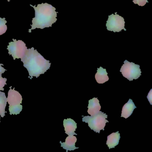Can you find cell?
<instances>
[{
    "mask_svg": "<svg viewBox=\"0 0 152 152\" xmlns=\"http://www.w3.org/2000/svg\"><path fill=\"white\" fill-rule=\"evenodd\" d=\"M21 61L29 72L30 79L33 77L38 78L44 74L50 68L51 63L45 59L34 48L27 49Z\"/></svg>",
    "mask_w": 152,
    "mask_h": 152,
    "instance_id": "cell-1",
    "label": "cell"
},
{
    "mask_svg": "<svg viewBox=\"0 0 152 152\" xmlns=\"http://www.w3.org/2000/svg\"><path fill=\"white\" fill-rule=\"evenodd\" d=\"M32 7L35 10V17L33 18L31 28L28 31L31 32V30L36 28L43 29L46 27H51L52 24L57 21V12H56V8L52 5L47 3L38 4Z\"/></svg>",
    "mask_w": 152,
    "mask_h": 152,
    "instance_id": "cell-2",
    "label": "cell"
},
{
    "mask_svg": "<svg viewBox=\"0 0 152 152\" xmlns=\"http://www.w3.org/2000/svg\"><path fill=\"white\" fill-rule=\"evenodd\" d=\"M107 118V115L100 111L93 116H84L82 121L88 123L91 130L99 133L101 130H104L106 124L109 122L106 120Z\"/></svg>",
    "mask_w": 152,
    "mask_h": 152,
    "instance_id": "cell-3",
    "label": "cell"
},
{
    "mask_svg": "<svg viewBox=\"0 0 152 152\" xmlns=\"http://www.w3.org/2000/svg\"><path fill=\"white\" fill-rule=\"evenodd\" d=\"M23 98L21 94L15 88L10 89L7 101L9 104V111L10 115H18L20 114L23 110V106L21 105Z\"/></svg>",
    "mask_w": 152,
    "mask_h": 152,
    "instance_id": "cell-4",
    "label": "cell"
},
{
    "mask_svg": "<svg viewBox=\"0 0 152 152\" xmlns=\"http://www.w3.org/2000/svg\"><path fill=\"white\" fill-rule=\"evenodd\" d=\"M123 76L127 78L129 81L137 80L141 75V70L140 65L136 64L132 62H129L127 60L124 61L120 70Z\"/></svg>",
    "mask_w": 152,
    "mask_h": 152,
    "instance_id": "cell-5",
    "label": "cell"
},
{
    "mask_svg": "<svg viewBox=\"0 0 152 152\" xmlns=\"http://www.w3.org/2000/svg\"><path fill=\"white\" fill-rule=\"evenodd\" d=\"M13 42H9L7 49L8 50L9 54L11 55L14 60L16 58H22L25 55L28 49L26 44L22 40H17L13 39Z\"/></svg>",
    "mask_w": 152,
    "mask_h": 152,
    "instance_id": "cell-6",
    "label": "cell"
},
{
    "mask_svg": "<svg viewBox=\"0 0 152 152\" xmlns=\"http://www.w3.org/2000/svg\"><path fill=\"white\" fill-rule=\"evenodd\" d=\"M110 15L108 16V20L107 21L106 26L108 31H113L114 32H120L122 30L126 31L124 28V18L121 16L117 15Z\"/></svg>",
    "mask_w": 152,
    "mask_h": 152,
    "instance_id": "cell-7",
    "label": "cell"
},
{
    "mask_svg": "<svg viewBox=\"0 0 152 152\" xmlns=\"http://www.w3.org/2000/svg\"><path fill=\"white\" fill-rule=\"evenodd\" d=\"M64 127L65 133L68 136L77 135L75 132L77 129V123L71 118L64 119Z\"/></svg>",
    "mask_w": 152,
    "mask_h": 152,
    "instance_id": "cell-8",
    "label": "cell"
},
{
    "mask_svg": "<svg viewBox=\"0 0 152 152\" xmlns=\"http://www.w3.org/2000/svg\"><path fill=\"white\" fill-rule=\"evenodd\" d=\"M88 113L91 116L96 114L100 111L101 106L99 104V101L97 98H93L89 100L88 105Z\"/></svg>",
    "mask_w": 152,
    "mask_h": 152,
    "instance_id": "cell-9",
    "label": "cell"
},
{
    "mask_svg": "<svg viewBox=\"0 0 152 152\" xmlns=\"http://www.w3.org/2000/svg\"><path fill=\"white\" fill-rule=\"evenodd\" d=\"M77 141V138L75 136H68L66 139L65 142H62L60 141L61 144V147L63 148L64 149L66 150V152L70 150H74L75 149H78L79 147H76L75 146V144Z\"/></svg>",
    "mask_w": 152,
    "mask_h": 152,
    "instance_id": "cell-10",
    "label": "cell"
},
{
    "mask_svg": "<svg viewBox=\"0 0 152 152\" xmlns=\"http://www.w3.org/2000/svg\"><path fill=\"white\" fill-rule=\"evenodd\" d=\"M136 108L137 107L132 99H130L128 102L123 107L121 117H124L125 119L128 118L132 114L134 109Z\"/></svg>",
    "mask_w": 152,
    "mask_h": 152,
    "instance_id": "cell-11",
    "label": "cell"
},
{
    "mask_svg": "<svg viewBox=\"0 0 152 152\" xmlns=\"http://www.w3.org/2000/svg\"><path fill=\"white\" fill-rule=\"evenodd\" d=\"M120 138L121 136L119 131L113 132L107 136L106 144L109 149L114 148L115 146L119 144Z\"/></svg>",
    "mask_w": 152,
    "mask_h": 152,
    "instance_id": "cell-12",
    "label": "cell"
},
{
    "mask_svg": "<svg viewBox=\"0 0 152 152\" xmlns=\"http://www.w3.org/2000/svg\"><path fill=\"white\" fill-rule=\"evenodd\" d=\"M95 79L97 82L99 84H103L109 80V77L107 76V73L106 69H104L100 66L97 68V72L95 75Z\"/></svg>",
    "mask_w": 152,
    "mask_h": 152,
    "instance_id": "cell-13",
    "label": "cell"
},
{
    "mask_svg": "<svg viewBox=\"0 0 152 152\" xmlns=\"http://www.w3.org/2000/svg\"><path fill=\"white\" fill-rule=\"evenodd\" d=\"M7 98L4 92L0 91V115L1 117L5 116V109L7 104Z\"/></svg>",
    "mask_w": 152,
    "mask_h": 152,
    "instance_id": "cell-14",
    "label": "cell"
},
{
    "mask_svg": "<svg viewBox=\"0 0 152 152\" xmlns=\"http://www.w3.org/2000/svg\"><path fill=\"white\" fill-rule=\"evenodd\" d=\"M7 21L6 18H0V35L5 34L7 30V26L6 25Z\"/></svg>",
    "mask_w": 152,
    "mask_h": 152,
    "instance_id": "cell-15",
    "label": "cell"
},
{
    "mask_svg": "<svg viewBox=\"0 0 152 152\" xmlns=\"http://www.w3.org/2000/svg\"><path fill=\"white\" fill-rule=\"evenodd\" d=\"M1 75H0V91H3L4 90V89L3 88L7 84L6 82L7 81V79L5 78H3V77H2Z\"/></svg>",
    "mask_w": 152,
    "mask_h": 152,
    "instance_id": "cell-16",
    "label": "cell"
},
{
    "mask_svg": "<svg viewBox=\"0 0 152 152\" xmlns=\"http://www.w3.org/2000/svg\"><path fill=\"white\" fill-rule=\"evenodd\" d=\"M133 2L135 4H137L138 6L143 7L146 3H148L147 0H133Z\"/></svg>",
    "mask_w": 152,
    "mask_h": 152,
    "instance_id": "cell-17",
    "label": "cell"
},
{
    "mask_svg": "<svg viewBox=\"0 0 152 152\" xmlns=\"http://www.w3.org/2000/svg\"><path fill=\"white\" fill-rule=\"evenodd\" d=\"M152 90L151 89L150 92L148 93L147 96L148 99V101L150 102V104H152Z\"/></svg>",
    "mask_w": 152,
    "mask_h": 152,
    "instance_id": "cell-18",
    "label": "cell"
},
{
    "mask_svg": "<svg viewBox=\"0 0 152 152\" xmlns=\"http://www.w3.org/2000/svg\"><path fill=\"white\" fill-rule=\"evenodd\" d=\"M2 66H3V64H0V75H2V74L4 73L5 72V71H6V69H4Z\"/></svg>",
    "mask_w": 152,
    "mask_h": 152,
    "instance_id": "cell-19",
    "label": "cell"
},
{
    "mask_svg": "<svg viewBox=\"0 0 152 152\" xmlns=\"http://www.w3.org/2000/svg\"><path fill=\"white\" fill-rule=\"evenodd\" d=\"M8 2H9V1H10V0H8Z\"/></svg>",
    "mask_w": 152,
    "mask_h": 152,
    "instance_id": "cell-20",
    "label": "cell"
},
{
    "mask_svg": "<svg viewBox=\"0 0 152 152\" xmlns=\"http://www.w3.org/2000/svg\"></svg>",
    "mask_w": 152,
    "mask_h": 152,
    "instance_id": "cell-21",
    "label": "cell"
}]
</instances>
